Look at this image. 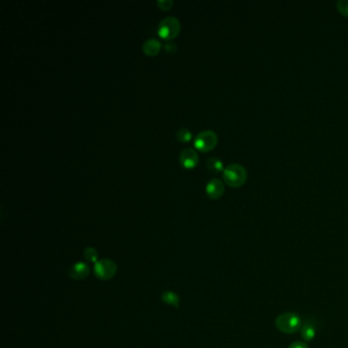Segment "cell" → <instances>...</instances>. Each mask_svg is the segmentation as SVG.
Listing matches in <instances>:
<instances>
[{"instance_id":"6da1fadb","label":"cell","mask_w":348,"mask_h":348,"mask_svg":"<svg viewBox=\"0 0 348 348\" xmlns=\"http://www.w3.org/2000/svg\"><path fill=\"white\" fill-rule=\"evenodd\" d=\"M225 182L232 187L243 185L247 179V171L240 164H230L223 171Z\"/></svg>"},{"instance_id":"7a4b0ae2","label":"cell","mask_w":348,"mask_h":348,"mask_svg":"<svg viewBox=\"0 0 348 348\" xmlns=\"http://www.w3.org/2000/svg\"><path fill=\"white\" fill-rule=\"evenodd\" d=\"M277 328L286 334H294L300 331L303 326L301 317L294 313H285L276 319Z\"/></svg>"},{"instance_id":"3957f363","label":"cell","mask_w":348,"mask_h":348,"mask_svg":"<svg viewBox=\"0 0 348 348\" xmlns=\"http://www.w3.org/2000/svg\"><path fill=\"white\" fill-rule=\"evenodd\" d=\"M181 30V23L176 17H166L159 23L158 33L159 35L166 39L171 40L175 38Z\"/></svg>"},{"instance_id":"277c9868","label":"cell","mask_w":348,"mask_h":348,"mask_svg":"<svg viewBox=\"0 0 348 348\" xmlns=\"http://www.w3.org/2000/svg\"><path fill=\"white\" fill-rule=\"evenodd\" d=\"M218 143V135L213 130H203L194 138V146L202 152H210Z\"/></svg>"},{"instance_id":"5b68a950","label":"cell","mask_w":348,"mask_h":348,"mask_svg":"<svg viewBox=\"0 0 348 348\" xmlns=\"http://www.w3.org/2000/svg\"><path fill=\"white\" fill-rule=\"evenodd\" d=\"M117 273V265L111 260L99 261L94 266V274L101 280H110Z\"/></svg>"},{"instance_id":"8992f818","label":"cell","mask_w":348,"mask_h":348,"mask_svg":"<svg viewBox=\"0 0 348 348\" xmlns=\"http://www.w3.org/2000/svg\"><path fill=\"white\" fill-rule=\"evenodd\" d=\"M198 160H200V158H198V155L195 152V149L190 148V147L183 149L179 156L180 165L186 169H192L195 166H197Z\"/></svg>"},{"instance_id":"52a82bcc","label":"cell","mask_w":348,"mask_h":348,"mask_svg":"<svg viewBox=\"0 0 348 348\" xmlns=\"http://www.w3.org/2000/svg\"><path fill=\"white\" fill-rule=\"evenodd\" d=\"M224 190H225L224 183L219 178L211 179L208 182L207 186H206V191H207L208 195L211 198H213V200H217V198H220L223 195Z\"/></svg>"},{"instance_id":"ba28073f","label":"cell","mask_w":348,"mask_h":348,"mask_svg":"<svg viewBox=\"0 0 348 348\" xmlns=\"http://www.w3.org/2000/svg\"><path fill=\"white\" fill-rule=\"evenodd\" d=\"M143 52L146 56L154 57L158 55L162 48V42L156 38H149L143 43Z\"/></svg>"},{"instance_id":"9c48e42d","label":"cell","mask_w":348,"mask_h":348,"mask_svg":"<svg viewBox=\"0 0 348 348\" xmlns=\"http://www.w3.org/2000/svg\"><path fill=\"white\" fill-rule=\"evenodd\" d=\"M90 274V268L85 263H77L70 270V276L75 280H83Z\"/></svg>"},{"instance_id":"30bf717a","label":"cell","mask_w":348,"mask_h":348,"mask_svg":"<svg viewBox=\"0 0 348 348\" xmlns=\"http://www.w3.org/2000/svg\"><path fill=\"white\" fill-rule=\"evenodd\" d=\"M301 334H302V337L306 340V341H312L315 336H316V326L314 324V322L308 320L303 326H302V329H301Z\"/></svg>"},{"instance_id":"8fae6325","label":"cell","mask_w":348,"mask_h":348,"mask_svg":"<svg viewBox=\"0 0 348 348\" xmlns=\"http://www.w3.org/2000/svg\"><path fill=\"white\" fill-rule=\"evenodd\" d=\"M163 302H165L169 306H173L175 308H179L180 305V297L172 291H167L162 296Z\"/></svg>"},{"instance_id":"7c38bea8","label":"cell","mask_w":348,"mask_h":348,"mask_svg":"<svg viewBox=\"0 0 348 348\" xmlns=\"http://www.w3.org/2000/svg\"><path fill=\"white\" fill-rule=\"evenodd\" d=\"M207 167L210 171L212 172H215V173H218V172H221V171H224V165H223V162L218 159V158H210L208 159L207 161Z\"/></svg>"},{"instance_id":"4fadbf2b","label":"cell","mask_w":348,"mask_h":348,"mask_svg":"<svg viewBox=\"0 0 348 348\" xmlns=\"http://www.w3.org/2000/svg\"><path fill=\"white\" fill-rule=\"evenodd\" d=\"M177 139L181 142H188L192 138L191 131L187 128H180L176 133Z\"/></svg>"},{"instance_id":"5bb4252c","label":"cell","mask_w":348,"mask_h":348,"mask_svg":"<svg viewBox=\"0 0 348 348\" xmlns=\"http://www.w3.org/2000/svg\"><path fill=\"white\" fill-rule=\"evenodd\" d=\"M84 256L86 258L87 261H89L90 263H97L98 260V254L96 252V250H94L93 247H88L85 250L84 252Z\"/></svg>"},{"instance_id":"9a60e30c","label":"cell","mask_w":348,"mask_h":348,"mask_svg":"<svg viewBox=\"0 0 348 348\" xmlns=\"http://www.w3.org/2000/svg\"><path fill=\"white\" fill-rule=\"evenodd\" d=\"M337 9L341 14L348 16V0H338Z\"/></svg>"},{"instance_id":"2e32d148","label":"cell","mask_w":348,"mask_h":348,"mask_svg":"<svg viewBox=\"0 0 348 348\" xmlns=\"http://www.w3.org/2000/svg\"><path fill=\"white\" fill-rule=\"evenodd\" d=\"M157 5L160 7L161 10L169 11L173 7L174 2H173V0H158Z\"/></svg>"},{"instance_id":"e0dca14e","label":"cell","mask_w":348,"mask_h":348,"mask_svg":"<svg viewBox=\"0 0 348 348\" xmlns=\"http://www.w3.org/2000/svg\"><path fill=\"white\" fill-rule=\"evenodd\" d=\"M165 51L166 52H168V53H170V54H174V53H176L177 52V45H176V43L175 42H173V41H167L166 43H165Z\"/></svg>"},{"instance_id":"ac0fdd59","label":"cell","mask_w":348,"mask_h":348,"mask_svg":"<svg viewBox=\"0 0 348 348\" xmlns=\"http://www.w3.org/2000/svg\"><path fill=\"white\" fill-rule=\"evenodd\" d=\"M288 348H309L308 344L302 341H295L289 345Z\"/></svg>"}]
</instances>
